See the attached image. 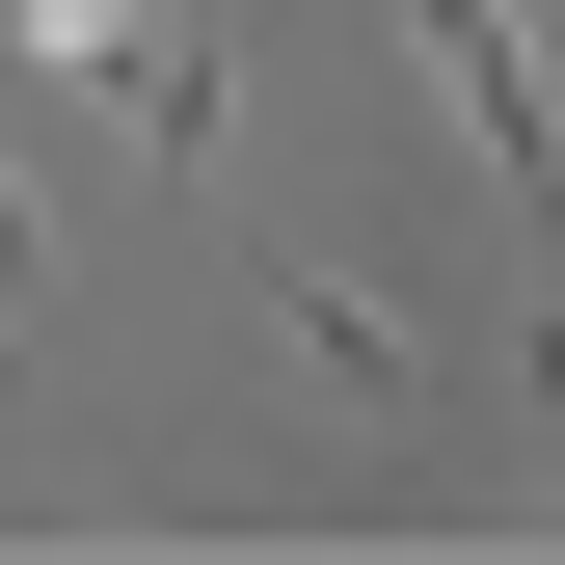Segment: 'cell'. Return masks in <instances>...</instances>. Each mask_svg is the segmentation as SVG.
<instances>
[{"mask_svg":"<svg viewBox=\"0 0 565 565\" xmlns=\"http://www.w3.org/2000/svg\"><path fill=\"white\" fill-rule=\"evenodd\" d=\"M269 297H297V377H350V404L431 377V350H404V297H350V269H269Z\"/></svg>","mask_w":565,"mask_h":565,"instance_id":"3957f363","label":"cell"},{"mask_svg":"<svg viewBox=\"0 0 565 565\" xmlns=\"http://www.w3.org/2000/svg\"><path fill=\"white\" fill-rule=\"evenodd\" d=\"M28 54L82 82L108 135H162V162H216V28H162V0H28Z\"/></svg>","mask_w":565,"mask_h":565,"instance_id":"7a4b0ae2","label":"cell"},{"mask_svg":"<svg viewBox=\"0 0 565 565\" xmlns=\"http://www.w3.org/2000/svg\"><path fill=\"white\" fill-rule=\"evenodd\" d=\"M404 54L458 82L484 189H512V216H539V269H565V82H539V28H512V0H404Z\"/></svg>","mask_w":565,"mask_h":565,"instance_id":"6da1fadb","label":"cell"},{"mask_svg":"<svg viewBox=\"0 0 565 565\" xmlns=\"http://www.w3.org/2000/svg\"><path fill=\"white\" fill-rule=\"evenodd\" d=\"M512 28H539V82H565V0H512Z\"/></svg>","mask_w":565,"mask_h":565,"instance_id":"277c9868","label":"cell"}]
</instances>
